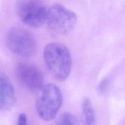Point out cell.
Masks as SVG:
<instances>
[{"mask_svg": "<svg viewBox=\"0 0 125 125\" xmlns=\"http://www.w3.org/2000/svg\"><path fill=\"white\" fill-rule=\"evenodd\" d=\"M82 120L83 125H96V119L91 101L88 97L82 102Z\"/></svg>", "mask_w": 125, "mask_h": 125, "instance_id": "ba28073f", "label": "cell"}, {"mask_svg": "<svg viewBox=\"0 0 125 125\" xmlns=\"http://www.w3.org/2000/svg\"><path fill=\"white\" fill-rule=\"evenodd\" d=\"M110 81L109 78H105L102 79L99 83L98 86V92L100 95H103L105 94L109 88Z\"/></svg>", "mask_w": 125, "mask_h": 125, "instance_id": "30bf717a", "label": "cell"}, {"mask_svg": "<svg viewBox=\"0 0 125 125\" xmlns=\"http://www.w3.org/2000/svg\"><path fill=\"white\" fill-rule=\"evenodd\" d=\"M61 92L53 84L44 85L38 91L36 100V109L42 120L49 122L56 117L62 104Z\"/></svg>", "mask_w": 125, "mask_h": 125, "instance_id": "7a4b0ae2", "label": "cell"}, {"mask_svg": "<svg viewBox=\"0 0 125 125\" xmlns=\"http://www.w3.org/2000/svg\"><path fill=\"white\" fill-rule=\"evenodd\" d=\"M44 59L55 79L62 81L68 78L72 69V56L67 46L58 42L47 44L44 50Z\"/></svg>", "mask_w": 125, "mask_h": 125, "instance_id": "6da1fadb", "label": "cell"}, {"mask_svg": "<svg viewBox=\"0 0 125 125\" xmlns=\"http://www.w3.org/2000/svg\"><path fill=\"white\" fill-rule=\"evenodd\" d=\"M7 47L13 53L29 57L34 56L37 50V42L34 35L21 28H12L8 31L6 37Z\"/></svg>", "mask_w": 125, "mask_h": 125, "instance_id": "277c9868", "label": "cell"}, {"mask_svg": "<svg viewBox=\"0 0 125 125\" xmlns=\"http://www.w3.org/2000/svg\"><path fill=\"white\" fill-rule=\"evenodd\" d=\"M77 21V15L65 6L56 4L48 8L46 23L51 32L58 35L70 32Z\"/></svg>", "mask_w": 125, "mask_h": 125, "instance_id": "3957f363", "label": "cell"}, {"mask_svg": "<svg viewBox=\"0 0 125 125\" xmlns=\"http://www.w3.org/2000/svg\"><path fill=\"white\" fill-rule=\"evenodd\" d=\"M15 75L21 84L32 91H39L44 86L42 72L33 65L20 63L15 67Z\"/></svg>", "mask_w": 125, "mask_h": 125, "instance_id": "8992f818", "label": "cell"}, {"mask_svg": "<svg viewBox=\"0 0 125 125\" xmlns=\"http://www.w3.org/2000/svg\"><path fill=\"white\" fill-rule=\"evenodd\" d=\"M17 125H28L27 117L25 114L22 113L19 115Z\"/></svg>", "mask_w": 125, "mask_h": 125, "instance_id": "8fae6325", "label": "cell"}, {"mask_svg": "<svg viewBox=\"0 0 125 125\" xmlns=\"http://www.w3.org/2000/svg\"><path fill=\"white\" fill-rule=\"evenodd\" d=\"M15 100V92L12 82L6 74L0 72V110H11Z\"/></svg>", "mask_w": 125, "mask_h": 125, "instance_id": "52a82bcc", "label": "cell"}, {"mask_svg": "<svg viewBox=\"0 0 125 125\" xmlns=\"http://www.w3.org/2000/svg\"><path fill=\"white\" fill-rule=\"evenodd\" d=\"M47 10L42 0H19L17 4L21 21L31 28H39L45 23Z\"/></svg>", "mask_w": 125, "mask_h": 125, "instance_id": "5b68a950", "label": "cell"}, {"mask_svg": "<svg viewBox=\"0 0 125 125\" xmlns=\"http://www.w3.org/2000/svg\"><path fill=\"white\" fill-rule=\"evenodd\" d=\"M56 125H78V122L73 114L69 112H65L58 118Z\"/></svg>", "mask_w": 125, "mask_h": 125, "instance_id": "9c48e42d", "label": "cell"}]
</instances>
